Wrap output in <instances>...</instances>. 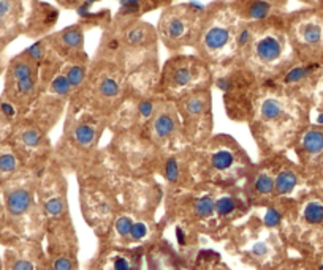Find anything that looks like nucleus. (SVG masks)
Segmentation results:
<instances>
[{"mask_svg":"<svg viewBox=\"0 0 323 270\" xmlns=\"http://www.w3.org/2000/svg\"><path fill=\"white\" fill-rule=\"evenodd\" d=\"M242 19L238 16L232 2L216 0L206 6L204 19L195 47L208 63L236 59V33Z\"/></svg>","mask_w":323,"mask_h":270,"instance_id":"1","label":"nucleus"},{"mask_svg":"<svg viewBox=\"0 0 323 270\" xmlns=\"http://www.w3.org/2000/svg\"><path fill=\"white\" fill-rule=\"evenodd\" d=\"M288 43L285 19L276 14L266 21L254 22L252 40L236 59L242 60L249 70L270 71L271 66L282 62Z\"/></svg>","mask_w":323,"mask_h":270,"instance_id":"2","label":"nucleus"},{"mask_svg":"<svg viewBox=\"0 0 323 270\" xmlns=\"http://www.w3.org/2000/svg\"><path fill=\"white\" fill-rule=\"evenodd\" d=\"M206 6L196 2L170 5L160 14L158 36L171 51L195 46L202 30Z\"/></svg>","mask_w":323,"mask_h":270,"instance_id":"3","label":"nucleus"},{"mask_svg":"<svg viewBox=\"0 0 323 270\" xmlns=\"http://www.w3.org/2000/svg\"><path fill=\"white\" fill-rule=\"evenodd\" d=\"M209 63L200 55H174L162 70V84L170 90L186 92L208 81Z\"/></svg>","mask_w":323,"mask_h":270,"instance_id":"4","label":"nucleus"},{"mask_svg":"<svg viewBox=\"0 0 323 270\" xmlns=\"http://www.w3.org/2000/svg\"><path fill=\"white\" fill-rule=\"evenodd\" d=\"M179 112L186 120V131L198 134L211 127V106L206 90H190L179 101Z\"/></svg>","mask_w":323,"mask_h":270,"instance_id":"5","label":"nucleus"},{"mask_svg":"<svg viewBox=\"0 0 323 270\" xmlns=\"http://www.w3.org/2000/svg\"><path fill=\"white\" fill-rule=\"evenodd\" d=\"M288 41L304 49H317L323 43V24L320 19L301 14L285 19Z\"/></svg>","mask_w":323,"mask_h":270,"instance_id":"6","label":"nucleus"},{"mask_svg":"<svg viewBox=\"0 0 323 270\" xmlns=\"http://www.w3.org/2000/svg\"><path fill=\"white\" fill-rule=\"evenodd\" d=\"M84 33L86 27L82 22H76L62 28L60 32H56L46 40L50 43L51 49L60 57L62 60L68 62L73 59L86 57L84 54Z\"/></svg>","mask_w":323,"mask_h":270,"instance_id":"7","label":"nucleus"},{"mask_svg":"<svg viewBox=\"0 0 323 270\" xmlns=\"http://www.w3.org/2000/svg\"><path fill=\"white\" fill-rule=\"evenodd\" d=\"M240 153L230 144H218L208 153V168L216 176H230L240 166Z\"/></svg>","mask_w":323,"mask_h":270,"instance_id":"8","label":"nucleus"},{"mask_svg":"<svg viewBox=\"0 0 323 270\" xmlns=\"http://www.w3.org/2000/svg\"><path fill=\"white\" fill-rule=\"evenodd\" d=\"M232 5L246 22H262L278 14V6L264 0H233Z\"/></svg>","mask_w":323,"mask_h":270,"instance_id":"9","label":"nucleus"},{"mask_svg":"<svg viewBox=\"0 0 323 270\" xmlns=\"http://www.w3.org/2000/svg\"><path fill=\"white\" fill-rule=\"evenodd\" d=\"M152 136L157 142L166 144L178 134V119L176 114L166 109H160L152 115V125H150Z\"/></svg>","mask_w":323,"mask_h":270,"instance_id":"10","label":"nucleus"},{"mask_svg":"<svg viewBox=\"0 0 323 270\" xmlns=\"http://www.w3.org/2000/svg\"><path fill=\"white\" fill-rule=\"evenodd\" d=\"M98 125L92 122V120H78L73 128L70 130V141L76 149H82V150H88L90 149L95 141L98 138Z\"/></svg>","mask_w":323,"mask_h":270,"instance_id":"11","label":"nucleus"},{"mask_svg":"<svg viewBox=\"0 0 323 270\" xmlns=\"http://www.w3.org/2000/svg\"><path fill=\"white\" fill-rule=\"evenodd\" d=\"M32 204H34L32 193L27 188H13L8 191L6 210L12 217L19 218V217L26 215L27 212L32 209Z\"/></svg>","mask_w":323,"mask_h":270,"instance_id":"12","label":"nucleus"},{"mask_svg":"<svg viewBox=\"0 0 323 270\" xmlns=\"http://www.w3.org/2000/svg\"><path fill=\"white\" fill-rule=\"evenodd\" d=\"M62 73L65 74V78L68 79L73 89L80 87L81 84L86 82V78H88V55L80 57V59L68 60Z\"/></svg>","mask_w":323,"mask_h":270,"instance_id":"13","label":"nucleus"},{"mask_svg":"<svg viewBox=\"0 0 323 270\" xmlns=\"http://www.w3.org/2000/svg\"><path fill=\"white\" fill-rule=\"evenodd\" d=\"M36 68H38V63L35 60H32L26 52L21 59H18L13 62L12 65V78L13 81H21L26 78H30V76H36Z\"/></svg>","mask_w":323,"mask_h":270,"instance_id":"14","label":"nucleus"},{"mask_svg":"<svg viewBox=\"0 0 323 270\" xmlns=\"http://www.w3.org/2000/svg\"><path fill=\"white\" fill-rule=\"evenodd\" d=\"M298 185V176L290 169H280L274 177V195H288Z\"/></svg>","mask_w":323,"mask_h":270,"instance_id":"15","label":"nucleus"},{"mask_svg":"<svg viewBox=\"0 0 323 270\" xmlns=\"http://www.w3.org/2000/svg\"><path fill=\"white\" fill-rule=\"evenodd\" d=\"M252 191L258 198H268L274 193V177L270 172L262 171L258 172L252 182Z\"/></svg>","mask_w":323,"mask_h":270,"instance_id":"16","label":"nucleus"},{"mask_svg":"<svg viewBox=\"0 0 323 270\" xmlns=\"http://www.w3.org/2000/svg\"><path fill=\"white\" fill-rule=\"evenodd\" d=\"M302 150L309 155H317L323 152V131L322 130H309L302 134L301 139Z\"/></svg>","mask_w":323,"mask_h":270,"instance_id":"17","label":"nucleus"},{"mask_svg":"<svg viewBox=\"0 0 323 270\" xmlns=\"http://www.w3.org/2000/svg\"><path fill=\"white\" fill-rule=\"evenodd\" d=\"M320 68V65L318 63H309V65H298V66H293V68H290L287 73L284 74V84H298L304 79H308L309 76L314 73V71H317Z\"/></svg>","mask_w":323,"mask_h":270,"instance_id":"18","label":"nucleus"},{"mask_svg":"<svg viewBox=\"0 0 323 270\" xmlns=\"http://www.w3.org/2000/svg\"><path fill=\"white\" fill-rule=\"evenodd\" d=\"M43 210L48 217L60 218L66 214V202L62 193H54L52 196L46 198L43 202Z\"/></svg>","mask_w":323,"mask_h":270,"instance_id":"19","label":"nucleus"},{"mask_svg":"<svg viewBox=\"0 0 323 270\" xmlns=\"http://www.w3.org/2000/svg\"><path fill=\"white\" fill-rule=\"evenodd\" d=\"M238 206H240V201L232 195H225L216 199V214L222 218H228L236 214Z\"/></svg>","mask_w":323,"mask_h":270,"instance_id":"20","label":"nucleus"},{"mask_svg":"<svg viewBox=\"0 0 323 270\" xmlns=\"http://www.w3.org/2000/svg\"><path fill=\"white\" fill-rule=\"evenodd\" d=\"M51 93L56 96V98H66V96H70L72 92H73V87L72 84L68 82V79L65 78L64 73H56L54 78L51 81V87H50Z\"/></svg>","mask_w":323,"mask_h":270,"instance_id":"21","label":"nucleus"},{"mask_svg":"<svg viewBox=\"0 0 323 270\" xmlns=\"http://www.w3.org/2000/svg\"><path fill=\"white\" fill-rule=\"evenodd\" d=\"M194 210H195V215L202 220L212 217L216 214V199L209 195L198 198L194 204Z\"/></svg>","mask_w":323,"mask_h":270,"instance_id":"22","label":"nucleus"},{"mask_svg":"<svg viewBox=\"0 0 323 270\" xmlns=\"http://www.w3.org/2000/svg\"><path fill=\"white\" fill-rule=\"evenodd\" d=\"M21 13V3L18 0H0V24H4Z\"/></svg>","mask_w":323,"mask_h":270,"instance_id":"23","label":"nucleus"},{"mask_svg":"<svg viewBox=\"0 0 323 270\" xmlns=\"http://www.w3.org/2000/svg\"><path fill=\"white\" fill-rule=\"evenodd\" d=\"M19 141H21V144L26 147V149H38L42 146V142H43V136H42V133L40 130H36V128H26L22 133H21V136H19Z\"/></svg>","mask_w":323,"mask_h":270,"instance_id":"24","label":"nucleus"},{"mask_svg":"<svg viewBox=\"0 0 323 270\" xmlns=\"http://www.w3.org/2000/svg\"><path fill=\"white\" fill-rule=\"evenodd\" d=\"M302 217L309 225L323 223V204H320V202H317V201L309 202V204L304 207Z\"/></svg>","mask_w":323,"mask_h":270,"instance_id":"25","label":"nucleus"},{"mask_svg":"<svg viewBox=\"0 0 323 270\" xmlns=\"http://www.w3.org/2000/svg\"><path fill=\"white\" fill-rule=\"evenodd\" d=\"M18 168V160L12 152L0 153V174H13Z\"/></svg>","mask_w":323,"mask_h":270,"instance_id":"26","label":"nucleus"},{"mask_svg":"<svg viewBox=\"0 0 323 270\" xmlns=\"http://www.w3.org/2000/svg\"><path fill=\"white\" fill-rule=\"evenodd\" d=\"M16 90L21 96H32L36 89V76H30L21 81H16Z\"/></svg>","mask_w":323,"mask_h":270,"instance_id":"27","label":"nucleus"},{"mask_svg":"<svg viewBox=\"0 0 323 270\" xmlns=\"http://www.w3.org/2000/svg\"><path fill=\"white\" fill-rule=\"evenodd\" d=\"M164 172H165V179L171 183H176L180 179V166L179 161L176 158H170L166 160L165 166H164Z\"/></svg>","mask_w":323,"mask_h":270,"instance_id":"28","label":"nucleus"},{"mask_svg":"<svg viewBox=\"0 0 323 270\" xmlns=\"http://www.w3.org/2000/svg\"><path fill=\"white\" fill-rule=\"evenodd\" d=\"M148 233H149L148 225L142 223V221H136V223H133L127 240H130V242H141V240L148 236Z\"/></svg>","mask_w":323,"mask_h":270,"instance_id":"29","label":"nucleus"},{"mask_svg":"<svg viewBox=\"0 0 323 270\" xmlns=\"http://www.w3.org/2000/svg\"><path fill=\"white\" fill-rule=\"evenodd\" d=\"M132 226H133V221L130 217H119L116 220V225H114V229H116V233L120 239H128V234L132 231Z\"/></svg>","mask_w":323,"mask_h":270,"instance_id":"30","label":"nucleus"},{"mask_svg":"<svg viewBox=\"0 0 323 270\" xmlns=\"http://www.w3.org/2000/svg\"><path fill=\"white\" fill-rule=\"evenodd\" d=\"M264 225L268 226V228H276L279 223H280V220H282V215H280V212L278 209H274V207H270L268 210H266V214H264Z\"/></svg>","mask_w":323,"mask_h":270,"instance_id":"31","label":"nucleus"},{"mask_svg":"<svg viewBox=\"0 0 323 270\" xmlns=\"http://www.w3.org/2000/svg\"><path fill=\"white\" fill-rule=\"evenodd\" d=\"M54 270H73L74 269V263L70 256L66 255H59L54 259V264H52Z\"/></svg>","mask_w":323,"mask_h":270,"instance_id":"32","label":"nucleus"},{"mask_svg":"<svg viewBox=\"0 0 323 270\" xmlns=\"http://www.w3.org/2000/svg\"><path fill=\"white\" fill-rule=\"evenodd\" d=\"M252 256L256 258V259H263L270 255V247L266 245L264 242H256L254 247H252Z\"/></svg>","mask_w":323,"mask_h":270,"instance_id":"33","label":"nucleus"},{"mask_svg":"<svg viewBox=\"0 0 323 270\" xmlns=\"http://www.w3.org/2000/svg\"><path fill=\"white\" fill-rule=\"evenodd\" d=\"M111 267H112V270H132L130 261L126 256H116V258H114L112 263H111Z\"/></svg>","mask_w":323,"mask_h":270,"instance_id":"34","label":"nucleus"},{"mask_svg":"<svg viewBox=\"0 0 323 270\" xmlns=\"http://www.w3.org/2000/svg\"><path fill=\"white\" fill-rule=\"evenodd\" d=\"M12 270H35V266L28 259H16L12 266Z\"/></svg>","mask_w":323,"mask_h":270,"instance_id":"35","label":"nucleus"},{"mask_svg":"<svg viewBox=\"0 0 323 270\" xmlns=\"http://www.w3.org/2000/svg\"><path fill=\"white\" fill-rule=\"evenodd\" d=\"M0 112L4 114V117L6 119H13L14 115H16V109H14V106L12 103H2L0 104Z\"/></svg>","mask_w":323,"mask_h":270,"instance_id":"36","label":"nucleus"},{"mask_svg":"<svg viewBox=\"0 0 323 270\" xmlns=\"http://www.w3.org/2000/svg\"><path fill=\"white\" fill-rule=\"evenodd\" d=\"M317 122H318L320 125H323V112H322V114H318V117H317Z\"/></svg>","mask_w":323,"mask_h":270,"instance_id":"37","label":"nucleus"},{"mask_svg":"<svg viewBox=\"0 0 323 270\" xmlns=\"http://www.w3.org/2000/svg\"><path fill=\"white\" fill-rule=\"evenodd\" d=\"M318 270H323V264H322V266L318 267Z\"/></svg>","mask_w":323,"mask_h":270,"instance_id":"38","label":"nucleus"}]
</instances>
